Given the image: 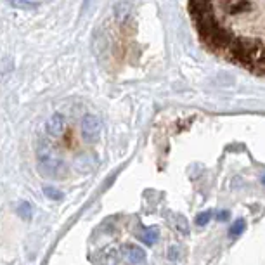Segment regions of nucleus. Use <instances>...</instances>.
I'll use <instances>...</instances> for the list:
<instances>
[{
  "label": "nucleus",
  "mask_w": 265,
  "mask_h": 265,
  "mask_svg": "<svg viewBox=\"0 0 265 265\" xmlns=\"http://www.w3.org/2000/svg\"><path fill=\"white\" fill-rule=\"evenodd\" d=\"M189 14L208 51L265 77V0H199Z\"/></svg>",
  "instance_id": "1"
},
{
  "label": "nucleus",
  "mask_w": 265,
  "mask_h": 265,
  "mask_svg": "<svg viewBox=\"0 0 265 265\" xmlns=\"http://www.w3.org/2000/svg\"><path fill=\"white\" fill-rule=\"evenodd\" d=\"M101 133V120L94 114H87L81 122V135L85 140H96Z\"/></svg>",
  "instance_id": "2"
},
{
  "label": "nucleus",
  "mask_w": 265,
  "mask_h": 265,
  "mask_svg": "<svg viewBox=\"0 0 265 265\" xmlns=\"http://www.w3.org/2000/svg\"><path fill=\"white\" fill-rule=\"evenodd\" d=\"M64 125H66V122H64L63 114L54 113L51 118H49V122H47V125H45V129H47V133L51 137H59V135H63Z\"/></svg>",
  "instance_id": "3"
},
{
  "label": "nucleus",
  "mask_w": 265,
  "mask_h": 265,
  "mask_svg": "<svg viewBox=\"0 0 265 265\" xmlns=\"http://www.w3.org/2000/svg\"><path fill=\"white\" fill-rule=\"evenodd\" d=\"M123 255H125V258L130 264H142L146 260V251L140 246H133V244H127L125 250H123Z\"/></svg>",
  "instance_id": "4"
},
{
  "label": "nucleus",
  "mask_w": 265,
  "mask_h": 265,
  "mask_svg": "<svg viewBox=\"0 0 265 265\" xmlns=\"http://www.w3.org/2000/svg\"><path fill=\"white\" fill-rule=\"evenodd\" d=\"M139 238L144 241L146 244H149V246H153V244L158 241V231L156 229H144L142 232L139 234Z\"/></svg>",
  "instance_id": "5"
},
{
  "label": "nucleus",
  "mask_w": 265,
  "mask_h": 265,
  "mask_svg": "<svg viewBox=\"0 0 265 265\" xmlns=\"http://www.w3.org/2000/svg\"><path fill=\"white\" fill-rule=\"evenodd\" d=\"M244 229H246V222H244L243 218H238V220L232 224V227L229 229V234H231L232 238H238V236L243 234Z\"/></svg>",
  "instance_id": "6"
},
{
  "label": "nucleus",
  "mask_w": 265,
  "mask_h": 265,
  "mask_svg": "<svg viewBox=\"0 0 265 265\" xmlns=\"http://www.w3.org/2000/svg\"><path fill=\"white\" fill-rule=\"evenodd\" d=\"M18 213L21 218H25V220H31V213H33V208H31V205L29 203H21L18 208Z\"/></svg>",
  "instance_id": "7"
},
{
  "label": "nucleus",
  "mask_w": 265,
  "mask_h": 265,
  "mask_svg": "<svg viewBox=\"0 0 265 265\" xmlns=\"http://www.w3.org/2000/svg\"><path fill=\"white\" fill-rule=\"evenodd\" d=\"M212 215H213V213H212L210 210H206V212H203V213H199L198 217H196V220H194L196 225H206L208 222L212 220Z\"/></svg>",
  "instance_id": "8"
},
{
  "label": "nucleus",
  "mask_w": 265,
  "mask_h": 265,
  "mask_svg": "<svg viewBox=\"0 0 265 265\" xmlns=\"http://www.w3.org/2000/svg\"><path fill=\"white\" fill-rule=\"evenodd\" d=\"M44 191H45V194H47V198H51V199H61V198H63V194H61L59 191H55V189L45 187Z\"/></svg>",
  "instance_id": "9"
},
{
  "label": "nucleus",
  "mask_w": 265,
  "mask_h": 265,
  "mask_svg": "<svg viewBox=\"0 0 265 265\" xmlns=\"http://www.w3.org/2000/svg\"><path fill=\"white\" fill-rule=\"evenodd\" d=\"M14 7H21V9H35L37 4H28V2H14Z\"/></svg>",
  "instance_id": "10"
},
{
  "label": "nucleus",
  "mask_w": 265,
  "mask_h": 265,
  "mask_svg": "<svg viewBox=\"0 0 265 265\" xmlns=\"http://www.w3.org/2000/svg\"><path fill=\"white\" fill-rule=\"evenodd\" d=\"M217 218H218V222H224V220H227L229 218V212H218L217 213Z\"/></svg>",
  "instance_id": "11"
},
{
  "label": "nucleus",
  "mask_w": 265,
  "mask_h": 265,
  "mask_svg": "<svg viewBox=\"0 0 265 265\" xmlns=\"http://www.w3.org/2000/svg\"><path fill=\"white\" fill-rule=\"evenodd\" d=\"M262 184H264V186H265V175H264V177H262Z\"/></svg>",
  "instance_id": "12"
}]
</instances>
